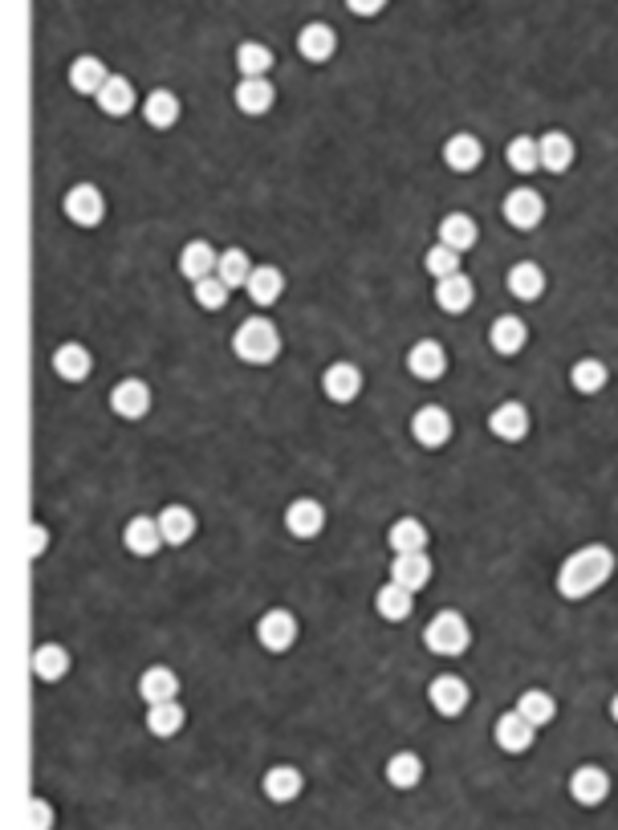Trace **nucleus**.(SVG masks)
Masks as SVG:
<instances>
[{
	"mask_svg": "<svg viewBox=\"0 0 618 830\" xmlns=\"http://www.w3.org/2000/svg\"><path fill=\"white\" fill-rule=\"evenodd\" d=\"M614 566H618V558H614L610 546H582V550H574L562 562V570H558V595L570 599V603L590 599L594 590H602L614 578Z\"/></svg>",
	"mask_w": 618,
	"mask_h": 830,
	"instance_id": "obj_1",
	"label": "nucleus"
},
{
	"mask_svg": "<svg viewBox=\"0 0 618 830\" xmlns=\"http://www.w3.org/2000/svg\"><path fill=\"white\" fill-rule=\"evenodd\" d=\"M232 350L240 363H253V367H269L277 354H281V334L269 318H244L232 334Z\"/></svg>",
	"mask_w": 618,
	"mask_h": 830,
	"instance_id": "obj_2",
	"label": "nucleus"
},
{
	"mask_svg": "<svg viewBox=\"0 0 618 830\" xmlns=\"http://www.w3.org/2000/svg\"><path fill=\"white\" fill-rule=\"evenodd\" d=\"M423 643H427V651H436V656H464L468 643H472V631H468L460 611H440L427 623Z\"/></svg>",
	"mask_w": 618,
	"mask_h": 830,
	"instance_id": "obj_3",
	"label": "nucleus"
},
{
	"mask_svg": "<svg viewBox=\"0 0 618 830\" xmlns=\"http://www.w3.org/2000/svg\"><path fill=\"white\" fill-rule=\"evenodd\" d=\"M411 436L423 444V448H444L452 440V415L436 403H427L415 411V420H411Z\"/></svg>",
	"mask_w": 618,
	"mask_h": 830,
	"instance_id": "obj_4",
	"label": "nucleus"
},
{
	"mask_svg": "<svg viewBox=\"0 0 618 830\" xmlns=\"http://www.w3.org/2000/svg\"><path fill=\"white\" fill-rule=\"evenodd\" d=\"M505 220H509L517 232H533V228L545 220V200H541V192H533V188H513V192L505 196Z\"/></svg>",
	"mask_w": 618,
	"mask_h": 830,
	"instance_id": "obj_5",
	"label": "nucleus"
},
{
	"mask_svg": "<svg viewBox=\"0 0 618 830\" xmlns=\"http://www.w3.org/2000/svg\"><path fill=\"white\" fill-rule=\"evenodd\" d=\"M488 432L497 436V440H505V444L525 440V436H529V407L517 403V399H509V403H501V407H492V415H488Z\"/></svg>",
	"mask_w": 618,
	"mask_h": 830,
	"instance_id": "obj_6",
	"label": "nucleus"
},
{
	"mask_svg": "<svg viewBox=\"0 0 618 830\" xmlns=\"http://www.w3.org/2000/svg\"><path fill=\"white\" fill-rule=\"evenodd\" d=\"M407 371L415 379H440L448 371V350L436 342V338H423L407 350Z\"/></svg>",
	"mask_w": 618,
	"mask_h": 830,
	"instance_id": "obj_7",
	"label": "nucleus"
},
{
	"mask_svg": "<svg viewBox=\"0 0 618 830\" xmlns=\"http://www.w3.org/2000/svg\"><path fill=\"white\" fill-rule=\"evenodd\" d=\"M102 212H106V200H102V192H98L94 184L70 188V196H66V216H70L78 228H94V224L102 220Z\"/></svg>",
	"mask_w": 618,
	"mask_h": 830,
	"instance_id": "obj_8",
	"label": "nucleus"
},
{
	"mask_svg": "<svg viewBox=\"0 0 618 830\" xmlns=\"http://www.w3.org/2000/svg\"><path fill=\"white\" fill-rule=\"evenodd\" d=\"M110 407H114V415H122V420H143V415L151 411V391H147V383H139V379H122V383L110 391Z\"/></svg>",
	"mask_w": 618,
	"mask_h": 830,
	"instance_id": "obj_9",
	"label": "nucleus"
},
{
	"mask_svg": "<svg viewBox=\"0 0 618 830\" xmlns=\"http://www.w3.org/2000/svg\"><path fill=\"white\" fill-rule=\"evenodd\" d=\"M322 525H326V509L318 501H309V497H301V501H293L285 509V529L293 533V538H301V542L318 538Z\"/></svg>",
	"mask_w": 618,
	"mask_h": 830,
	"instance_id": "obj_10",
	"label": "nucleus"
},
{
	"mask_svg": "<svg viewBox=\"0 0 618 830\" xmlns=\"http://www.w3.org/2000/svg\"><path fill=\"white\" fill-rule=\"evenodd\" d=\"M427 700H431V708H436L440 717H460L464 704H468V684L460 676H440V680H431Z\"/></svg>",
	"mask_w": 618,
	"mask_h": 830,
	"instance_id": "obj_11",
	"label": "nucleus"
},
{
	"mask_svg": "<svg viewBox=\"0 0 618 830\" xmlns=\"http://www.w3.org/2000/svg\"><path fill=\"white\" fill-rule=\"evenodd\" d=\"M257 639H261L265 651H289L297 643V619L289 611H269L257 623Z\"/></svg>",
	"mask_w": 618,
	"mask_h": 830,
	"instance_id": "obj_12",
	"label": "nucleus"
},
{
	"mask_svg": "<svg viewBox=\"0 0 618 830\" xmlns=\"http://www.w3.org/2000/svg\"><path fill=\"white\" fill-rule=\"evenodd\" d=\"M122 542H127V550L139 554V558H151V554H159V546H167L159 521H151V517H131L127 529H122Z\"/></svg>",
	"mask_w": 618,
	"mask_h": 830,
	"instance_id": "obj_13",
	"label": "nucleus"
},
{
	"mask_svg": "<svg viewBox=\"0 0 618 830\" xmlns=\"http://www.w3.org/2000/svg\"><path fill=\"white\" fill-rule=\"evenodd\" d=\"M472 302H476V285H472V277L452 273V277L436 281V306H440V310H448V314H464Z\"/></svg>",
	"mask_w": 618,
	"mask_h": 830,
	"instance_id": "obj_14",
	"label": "nucleus"
},
{
	"mask_svg": "<svg viewBox=\"0 0 618 830\" xmlns=\"http://www.w3.org/2000/svg\"><path fill=\"white\" fill-rule=\"evenodd\" d=\"M488 342H492V350H497V354H505V359H513V354H521V350H525V342H529V326H525L521 318L505 314V318H497V322H492V330H488Z\"/></svg>",
	"mask_w": 618,
	"mask_h": 830,
	"instance_id": "obj_15",
	"label": "nucleus"
},
{
	"mask_svg": "<svg viewBox=\"0 0 618 830\" xmlns=\"http://www.w3.org/2000/svg\"><path fill=\"white\" fill-rule=\"evenodd\" d=\"M570 794H574V802H582V806H598V802L610 794V778H606V769H598V765H582V769H574V778H570Z\"/></svg>",
	"mask_w": 618,
	"mask_h": 830,
	"instance_id": "obj_16",
	"label": "nucleus"
},
{
	"mask_svg": "<svg viewBox=\"0 0 618 830\" xmlns=\"http://www.w3.org/2000/svg\"><path fill=\"white\" fill-rule=\"evenodd\" d=\"M492 737H497V745L505 749V753H525L529 745H533V737H537V729L517 713H505L501 721H497V729H492Z\"/></svg>",
	"mask_w": 618,
	"mask_h": 830,
	"instance_id": "obj_17",
	"label": "nucleus"
},
{
	"mask_svg": "<svg viewBox=\"0 0 618 830\" xmlns=\"http://www.w3.org/2000/svg\"><path fill=\"white\" fill-rule=\"evenodd\" d=\"M216 265H220V253H216L208 241H192V245H183V253H179V273L188 277V281L212 277Z\"/></svg>",
	"mask_w": 618,
	"mask_h": 830,
	"instance_id": "obj_18",
	"label": "nucleus"
},
{
	"mask_svg": "<svg viewBox=\"0 0 618 830\" xmlns=\"http://www.w3.org/2000/svg\"><path fill=\"white\" fill-rule=\"evenodd\" d=\"M322 387H326V395H330L334 403H350V399H358V391H362V371H358L354 363H334V367L322 375Z\"/></svg>",
	"mask_w": 618,
	"mask_h": 830,
	"instance_id": "obj_19",
	"label": "nucleus"
},
{
	"mask_svg": "<svg viewBox=\"0 0 618 830\" xmlns=\"http://www.w3.org/2000/svg\"><path fill=\"white\" fill-rule=\"evenodd\" d=\"M90 367H94L90 350H86V346H78V342L57 346V354H53V371H57L61 379H70V383H82V379L90 375Z\"/></svg>",
	"mask_w": 618,
	"mask_h": 830,
	"instance_id": "obj_20",
	"label": "nucleus"
},
{
	"mask_svg": "<svg viewBox=\"0 0 618 830\" xmlns=\"http://www.w3.org/2000/svg\"><path fill=\"white\" fill-rule=\"evenodd\" d=\"M476 236H480V228H476V220H472L468 212H452V216L440 220V245H448V249H456V253L472 249V245H476Z\"/></svg>",
	"mask_w": 618,
	"mask_h": 830,
	"instance_id": "obj_21",
	"label": "nucleus"
},
{
	"mask_svg": "<svg viewBox=\"0 0 618 830\" xmlns=\"http://www.w3.org/2000/svg\"><path fill=\"white\" fill-rule=\"evenodd\" d=\"M391 582H399L407 590H423L431 582V558L427 554H395Z\"/></svg>",
	"mask_w": 618,
	"mask_h": 830,
	"instance_id": "obj_22",
	"label": "nucleus"
},
{
	"mask_svg": "<svg viewBox=\"0 0 618 830\" xmlns=\"http://www.w3.org/2000/svg\"><path fill=\"white\" fill-rule=\"evenodd\" d=\"M139 696L147 700V704H167V700H175L179 696V676L171 672V668H147L143 672V680H139Z\"/></svg>",
	"mask_w": 618,
	"mask_h": 830,
	"instance_id": "obj_23",
	"label": "nucleus"
},
{
	"mask_svg": "<svg viewBox=\"0 0 618 830\" xmlns=\"http://www.w3.org/2000/svg\"><path fill=\"white\" fill-rule=\"evenodd\" d=\"M159 529H163L167 546H183V542H192V533H196V513L183 505H167L159 513Z\"/></svg>",
	"mask_w": 618,
	"mask_h": 830,
	"instance_id": "obj_24",
	"label": "nucleus"
},
{
	"mask_svg": "<svg viewBox=\"0 0 618 830\" xmlns=\"http://www.w3.org/2000/svg\"><path fill=\"white\" fill-rule=\"evenodd\" d=\"M387 542H391L395 554H423V546H427V525L419 517H399L391 525V533H387Z\"/></svg>",
	"mask_w": 618,
	"mask_h": 830,
	"instance_id": "obj_25",
	"label": "nucleus"
},
{
	"mask_svg": "<svg viewBox=\"0 0 618 830\" xmlns=\"http://www.w3.org/2000/svg\"><path fill=\"white\" fill-rule=\"evenodd\" d=\"M537 143H541V167H545V171H553V175L570 171V163H574V139H570V135L549 131V135L537 139Z\"/></svg>",
	"mask_w": 618,
	"mask_h": 830,
	"instance_id": "obj_26",
	"label": "nucleus"
},
{
	"mask_svg": "<svg viewBox=\"0 0 618 830\" xmlns=\"http://www.w3.org/2000/svg\"><path fill=\"white\" fill-rule=\"evenodd\" d=\"M415 590H407V586H399V582H387L379 595H375V607H379V615L387 619V623H403L407 615H411V607H415Z\"/></svg>",
	"mask_w": 618,
	"mask_h": 830,
	"instance_id": "obj_27",
	"label": "nucleus"
},
{
	"mask_svg": "<svg viewBox=\"0 0 618 830\" xmlns=\"http://www.w3.org/2000/svg\"><path fill=\"white\" fill-rule=\"evenodd\" d=\"M480 159H484V147H480V139H472V135H452V139L444 143V163H448L452 171H476Z\"/></svg>",
	"mask_w": 618,
	"mask_h": 830,
	"instance_id": "obj_28",
	"label": "nucleus"
},
{
	"mask_svg": "<svg viewBox=\"0 0 618 830\" xmlns=\"http://www.w3.org/2000/svg\"><path fill=\"white\" fill-rule=\"evenodd\" d=\"M509 289H513V298H521V302H537L541 293H545V273H541V265H533V261L513 265V269H509Z\"/></svg>",
	"mask_w": 618,
	"mask_h": 830,
	"instance_id": "obj_29",
	"label": "nucleus"
},
{
	"mask_svg": "<svg viewBox=\"0 0 618 830\" xmlns=\"http://www.w3.org/2000/svg\"><path fill=\"white\" fill-rule=\"evenodd\" d=\"M517 713H521L533 729H541V725H549L553 717H558V700H553L549 692H541V688H529V692H521V700H517Z\"/></svg>",
	"mask_w": 618,
	"mask_h": 830,
	"instance_id": "obj_30",
	"label": "nucleus"
},
{
	"mask_svg": "<svg viewBox=\"0 0 618 830\" xmlns=\"http://www.w3.org/2000/svg\"><path fill=\"white\" fill-rule=\"evenodd\" d=\"M70 672V651L66 647H57V643H45V647H37L33 651V676L37 680H61Z\"/></svg>",
	"mask_w": 618,
	"mask_h": 830,
	"instance_id": "obj_31",
	"label": "nucleus"
},
{
	"mask_svg": "<svg viewBox=\"0 0 618 830\" xmlns=\"http://www.w3.org/2000/svg\"><path fill=\"white\" fill-rule=\"evenodd\" d=\"M249 298L257 302V306H273L277 298H281V289H285V277H281V269H273V265H261V269H253V277H249Z\"/></svg>",
	"mask_w": 618,
	"mask_h": 830,
	"instance_id": "obj_32",
	"label": "nucleus"
},
{
	"mask_svg": "<svg viewBox=\"0 0 618 830\" xmlns=\"http://www.w3.org/2000/svg\"><path fill=\"white\" fill-rule=\"evenodd\" d=\"M216 277H220L228 289L249 285V277H253L249 253H244V249H224V253H220V265H216Z\"/></svg>",
	"mask_w": 618,
	"mask_h": 830,
	"instance_id": "obj_33",
	"label": "nucleus"
},
{
	"mask_svg": "<svg viewBox=\"0 0 618 830\" xmlns=\"http://www.w3.org/2000/svg\"><path fill=\"white\" fill-rule=\"evenodd\" d=\"M265 794H269L273 802L297 798V794H301V774H297L293 765H273L269 774H265Z\"/></svg>",
	"mask_w": 618,
	"mask_h": 830,
	"instance_id": "obj_34",
	"label": "nucleus"
},
{
	"mask_svg": "<svg viewBox=\"0 0 618 830\" xmlns=\"http://www.w3.org/2000/svg\"><path fill=\"white\" fill-rule=\"evenodd\" d=\"M419 778H423V761L415 753H395L387 761V782L395 790H411V786H419Z\"/></svg>",
	"mask_w": 618,
	"mask_h": 830,
	"instance_id": "obj_35",
	"label": "nucleus"
},
{
	"mask_svg": "<svg viewBox=\"0 0 618 830\" xmlns=\"http://www.w3.org/2000/svg\"><path fill=\"white\" fill-rule=\"evenodd\" d=\"M236 106H240L244 114H265V110L273 106V86H269V82H261V78L240 82V90H236Z\"/></svg>",
	"mask_w": 618,
	"mask_h": 830,
	"instance_id": "obj_36",
	"label": "nucleus"
},
{
	"mask_svg": "<svg viewBox=\"0 0 618 830\" xmlns=\"http://www.w3.org/2000/svg\"><path fill=\"white\" fill-rule=\"evenodd\" d=\"M147 729H151L155 737H171V733H179V729H183V708H179L175 700H167V704H151V708H147Z\"/></svg>",
	"mask_w": 618,
	"mask_h": 830,
	"instance_id": "obj_37",
	"label": "nucleus"
},
{
	"mask_svg": "<svg viewBox=\"0 0 618 830\" xmlns=\"http://www.w3.org/2000/svg\"><path fill=\"white\" fill-rule=\"evenodd\" d=\"M606 367L598 363V359H582V363H574V371H570V383H574V391L578 395H598L602 387H606Z\"/></svg>",
	"mask_w": 618,
	"mask_h": 830,
	"instance_id": "obj_38",
	"label": "nucleus"
},
{
	"mask_svg": "<svg viewBox=\"0 0 618 830\" xmlns=\"http://www.w3.org/2000/svg\"><path fill=\"white\" fill-rule=\"evenodd\" d=\"M509 167L513 171H521V175H529V171H537L541 167V143L537 139H529V135H517L513 143H509Z\"/></svg>",
	"mask_w": 618,
	"mask_h": 830,
	"instance_id": "obj_39",
	"label": "nucleus"
},
{
	"mask_svg": "<svg viewBox=\"0 0 618 830\" xmlns=\"http://www.w3.org/2000/svg\"><path fill=\"white\" fill-rule=\"evenodd\" d=\"M143 118H147L151 127L167 131V127L175 123V118H179V102H175L167 90H159V94H151V98H147V106H143Z\"/></svg>",
	"mask_w": 618,
	"mask_h": 830,
	"instance_id": "obj_40",
	"label": "nucleus"
},
{
	"mask_svg": "<svg viewBox=\"0 0 618 830\" xmlns=\"http://www.w3.org/2000/svg\"><path fill=\"white\" fill-rule=\"evenodd\" d=\"M98 106H102L106 114H127V110L135 106V94H131V82H122V78H114V82H106V86L98 90Z\"/></svg>",
	"mask_w": 618,
	"mask_h": 830,
	"instance_id": "obj_41",
	"label": "nucleus"
},
{
	"mask_svg": "<svg viewBox=\"0 0 618 830\" xmlns=\"http://www.w3.org/2000/svg\"><path fill=\"white\" fill-rule=\"evenodd\" d=\"M228 293H232V289H228L216 273L204 277V281H196V302H200L204 310H224V306H228Z\"/></svg>",
	"mask_w": 618,
	"mask_h": 830,
	"instance_id": "obj_42",
	"label": "nucleus"
},
{
	"mask_svg": "<svg viewBox=\"0 0 618 830\" xmlns=\"http://www.w3.org/2000/svg\"><path fill=\"white\" fill-rule=\"evenodd\" d=\"M427 273L436 277V281H444V277H452V273H460V253L456 249H448V245H436L427 253Z\"/></svg>",
	"mask_w": 618,
	"mask_h": 830,
	"instance_id": "obj_43",
	"label": "nucleus"
},
{
	"mask_svg": "<svg viewBox=\"0 0 618 830\" xmlns=\"http://www.w3.org/2000/svg\"><path fill=\"white\" fill-rule=\"evenodd\" d=\"M70 78H74V86H78L82 94H98V90L106 86V82H102V66H98V62H90V57L74 66V74H70Z\"/></svg>",
	"mask_w": 618,
	"mask_h": 830,
	"instance_id": "obj_44",
	"label": "nucleus"
},
{
	"mask_svg": "<svg viewBox=\"0 0 618 830\" xmlns=\"http://www.w3.org/2000/svg\"><path fill=\"white\" fill-rule=\"evenodd\" d=\"M330 45H334V41H330L326 29H309V33L301 37V53H305V57H314V62H326V57H330Z\"/></svg>",
	"mask_w": 618,
	"mask_h": 830,
	"instance_id": "obj_45",
	"label": "nucleus"
},
{
	"mask_svg": "<svg viewBox=\"0 0 618 830\" xmlns=\"http://www.w3.org/2000/svg\"><path fill=\"white\" fill-rule=\"evenodd\" d=\"M240 70H244V74H261V70H269V53H265L261 45L240 49Z\"/></svg>",
	"mask_w": 618,
	"mask_h": 830,
	"instance_id": "obj_46",
	"label": "nucleus"
},
{
	"mask_svg": "<svg viewBox=\"0 0 618 830\" xmlns=\"http://www.w3.org/2000/svg\"><path fill=\"white\" fill-rule=\"evenodd\" d=\"M49 822H53L49 806L45 802H29V830H49Z\"/></svg>",
	"mask_w": 618,
	"mask_h": 830,
	"instance_id": "obj_47",
	"label": "nucleus"
},
{
	"mask_svg": "<svg viewBox=\"0 0 618 830\" xmlns=\"http://www.w3.org/2000/svg\"><path fill=\"white\" fill-rule=\"evenodd\" d=\"M41 550H45V529L41 525H29V554L41 558Z\"/></svg>",
	"mask_w": 618,
	"mask_h": 830,
	"instance_id": "obj_48",
	"label": "nucleus"
},
{
	"mask_svg": "<svg viewBox=\"0 0 618 830\" xmlns=\"http://www.w3.org/2000/svg\"><path fill=\"white\" fill-rule=\"evenodd\" d=\"M610 717H614V725H618V692H614V700H610Z\"/></svg>",
	"mask_w": 618,
	"mask_h": 830,
	"instance_id": "obj_49",
	"label": "nucleus"
}]
</instances>
